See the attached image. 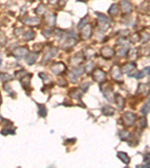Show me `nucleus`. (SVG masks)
<instances>
[{
  "label": "nucleus",
  "mask_w": 150,
  "mask_h": 168,
  "mask_svg": "<svg viewBox=\"0 0 150 168\" xmlns=\"http://www.w3.org/2000/svg\"><path fill=\"white\" fill-rule=\"evenodd\" d=\"M45 11H46V7L41 4V5H39L37 7V8L35 9V13L39 15H41L45 13Z\"/></svg>",
  "instance_id": "473e14b6"
},
{
  "label": "nucleus",
  "mask_w": 150,
  "mask_h": 168,
  "mask_svg": "<svg viewBox=\"0 0 150 168\" xmlns=\"http://www.w3.org/2000/svg\"><path fill=\"white\" fill-rule=\"evenodd\" d=\"M119 136H120V139L123 141H128L130 138L131 134L129 131L127 130H122L120 131V133H119Z\"/></svg>",
  "instance_id": "a878e982"
},
{
  "label": "nucleus",
  "mask_w": 150,
  "mask_h": 168,
  "mask_svg": "<svg viewBox=\"0 0 150 168\" xmlns=\"http://www.w3.org/2000/svg\"><path fill=\"white\" fill-rule=\"evenodd\" d=\"M59 1L60 2V4H61V5L63 6V5H65V3L67 2L68 0H59Z\"/></svg>",
  "instance_id": "5fc2aeb1"
},
{
  "label": "nucleus",
  "mask_w": 150,
  "mask_h": 168,
  "mask_svg": "<svg viewBox=\"0 0 150 168\" xmlns=\"http://www.w3.org/2000/svg\"><path fill=\"white\" fill-rule=\"evenodd\" d=\"M35 38V33L33 31H29L24 34V38L26 41H29V40H32L34 38Z\"/></svg>",
  "instance_id": "bb28decb"
},
{
  "label": "nucleus",
  "mask_w": 150,
  "mask_h": 168,
  "mask_svg": "<svg viewBox=\"0 0 150 168\" xmlns=\"http://www.w3.org/2000/svg\"><path fill=\"white\" fill-rule=\"evenodd\" d=\"M149 111V99H148V101L143 105V107L141 108L140 110V112L143 114V115H147V114H148Z\"/></svg>",
  "instance_id": "cd10ccee"
},
{
  "label": "nucleus",
  "mask_w": 150,
  "mask_h": 168,
  "mask_svg": "<svg viewBox=\"0 0 150 168\" xmlns=\"http://www.w3.org/2000/svg\"><path fill=\"white\" fill-rule=\"evenodd\" d=\"M140 92L141 94L145 93L147 94V91H149V85L147 86V85H143V84H140L139 86H138V92Z\"/></svg>",
  "instance_id": "2f4dec72"
},
{
  "label": "nucleus",
  "mask_w": 150,
  "mask_h": 168,
  "mask_svg": "<svg viewBox=\"0 0 150 168\" xmlns=\"http://www.w3.org/2000/svg\"><path fill=\"white\" fill-rule=\"evenodd\" d=\"M143 161H145V162H149V153H148L147 155H146L145 156V158H144V160Z\"/></svg>",
  "instance_id": "864d4df0"
},
{
  "label": "nucleus",
  "mask_w": 150,
  "mask_h": 168,
  "mask_svg": "<svg viewBox=\"0 0 150 168\" xmlns=\"http://www.w3.org/2000/svg\"><path fill=\"white\" fill-rule=\"evenodd\" d=\"M118 12H119V6H118V5L117 4H113L108 11L109 14L111 16H115L118 14Z\"/></svg>",
  "instance_id": "393cba45"
},
{
  "label": "nucleus",
  "mask_w": 150,
  "mask_h": 168,
  "mask_svg": "<svg viewBox=\"0 0 150 168\" xmlns=\"http://www.w3.org/2000/svg\"><path fill=\"white\" fill-rule=\"evenodd\" d=\"M114 101H116V104L117 105L119 110L122 111L125 108V100L120 94H116L114 96Z\"/></svg>",
  "instance_id": "4468645a"
},
{
  "label": "nucleus",
  "mask_w": 150,
  "mask_h": 168,
  "mask_svg": "<svg viewBox=\"0 0 150 168\" xmlns=\"http://www.w3.org/2000/svg\"><path fill=\"white\" fill-rule=\"evenodd\" d=\"M83 71H84V70H83V68H80V67H79V68L74 69L71 72H72L73 74L75 75L76 76H82V75H83Z\"/></svg>",
  "instance_id": "e433bc0d"
},
{
  "label": "nucleus",
  "mask_w": 150,
  "mask_h": 168,
  "mask_svg": "<svg viewBox=\"0 0 150 168\" xmlns=\"http://www.w3.org/2000/svg\"><path fill=\"white\" fill-rule=\"evenodd\" d=\"M127 53H128V49H125V48H122L121 49L118 51L117 55L119 56H120V57H123V56L126 55Z\"/></svg>",
  "instance_id": "79ce46f5"
},
{
  "label": "nucleus",
  "mask_w": 150,
  "mask_h": 168,
  "mask_svg": "<svg viewBox=\"0 0 150 168\" xmlns=\"http://www.w3.org/2000/svg\"><path fill=\"white\" fill-rule=\"evenodd\" d=\"M101 90L104 97L110 102H114V95L113 92V87L110 83H103L101 85Z\"/></svg>",
  "instance_id": "f257e3e1"
},
{
  "label": "nucleus",
  "mask_w": 150,
  "mask_h": 168,
  "mask_svg": "<svg viewBox=\"0 0 150 168\" xmlns=\"http://www.w3.org/2000/svg\"><path fill=\"white\" fill-rule=\"evenodd\" d=\"M74 142H76V139H68V140H66L65 141V143H71V144H74Z\"/></svg>",
  "instance_id": "603ef678"
},
{
  "label": "nucleus",
  "mask_w": 150,
  "mask_h": 168,
  "mask_svg": "<svg viewBox=\"0 0 150 168\" xmlns=\"http://www.w3.org/2000/svg\"><path fill=\"white\" fill-rule=\"evenodd\" d=\"M0 79H1V80H2L3 82H7V81H11V80H12L11 76H10L9 74L6 73V72H2V73H0Z\"/></svg>",
  "instance_id": "c756f323"
},
{
  "label": "nucleus",
  "mask_w": 150,
  "mask_h": 168,
  "mask_svg": "<svg viewBox=\"0 0 150 168\" xmlns=\"http://www.w3.org/2000/svg\"><path fill=\"white\" fill-rule=\"evenodd\" d=\"M48 2L52 5H56L59 2V0H48Z\"/></svg>",
  "instance_id": "3c124183"
},
{
  "label": "nucleus",
  "mask_w": 150,
  "mask_h": 168,
  "mask_svg": "<svg viewBox=\"0 0 150 168\" xmlns=\"http://www.w3.org/2000/svg\"><path fill=\"white\" fill-rule=\"evenodd\" d=\"M130 40L132 43H137V42L140 40V36L138 33H134L130 37Z\"/></svg>",
  "instance_id": "72a5a7b5"
},
{
  "label": "nucleus",
  "mask_w": 150,
  "mask_h": 168,
  "mask_svg": "<svg viewBox=\"0 0 150 168\" xmlns=\"http://www.w3.org/2000/svg\"><path fill=\"white\" fill-rule=\"evenodd\" d=\"M94 67H95L94 63L92 61H90L89 64H87L86 66L85 71L87 72V73H90V72H92V71H93Z\"/></svg>",
  "instance_id": "c9c22d12"
},
{
  "label": "nucleus",
  "mask_w": 150,
  "mask_h": 168,
  "mask_svg": "<svg viewBox=\"0 0 150 168\" xmlns=\"http://www.w3.org/2000/svg\"><path fill=\"white\" fill-rule=\"evenodd\" d=\"M28 53H29V49L27 47H17L13 51L14 55L18 59L24 58L25 56L27 55Z\"/></svg>",
  "instance_id": "9d476101"
},
{
  "label": "nucleus",
  "mask_w": 150,
  "mask_h": 168,
  "mask_svg": "<svg viewBox=\"0 0 150 168\" xmlns=\"http://www.w3.org/2000/svg\"><path fill=\"white\" fill-rule=\"evenodd\" d=\"M88 17H89V16H85L84 18L82 19V20L80 22L79 25H78V29H81V28H83L84 25H86L87 21H88V20H89V18H88Z\"/></svg>",
  "instance_id": "58836bf2"
},
{
  "label": "nucleus",
  "mask_w": 150,
  "mask_h": 168,
  "mask_svg": "<svg viewBox=\"0 0 150 168\" xmlns=\"http://www.w3.org/2000/svg\"><path fill=\"white\" fill-rule=\"evenodd\" d=\"M24 33V30L23 28H19V29H17L15 31V34H16L17 36H20Z\"/></svg>",
  "instance_id": "c03bdc74"
},
{
  "label": "nucleus",
  "mask_w": 150,
  "mask_h": 168,
  "mask_svg": "<svg viewBox=\"0 0 150 168\" xmlns=\"http://www.w3.org/2000/svg\"><path fill=\"white\" fill-rule=\"evenodd\" d=\"M101 112L105 116H113L115 113V109L110 105H104L101 109Z\"/></svg>",
  "instance_id": "412c9836"
},
{
  "label": "nucleus",
  "mask_w": 150,
  "mask_h": 168,
  "mask_svg": "<svg viewBox=\"0 0 150 168\" xmlns=\"http://www.w3.org/2000/svg\"><path fill=\"white\" fill-rule=\"evenodd\" d=\"M58 85L62 87H65L68 86V82L65 79H60L58 80Z\"/></svg>",
  "instance_id": "ea45409f"
},
{
  "label": "nucleus",
  "mask_w": 150,
  "mask_h": 168,
  "mask_svg": "<svg viewBox=\"0 0 150 168\" xmlns=\"http://www.w3.org/2000/svg\"><path fill=\"white\" fill-rule=\"evenodd\" d=\"M69 76H70V79L71 80V81H73V82H76V81H77V76L74 74H73L72 72H71V74L69 75Z\"/></svg>",
  "instance_id": "09e8293b"
},
{
  "label": "nucleus",
  "mask_w": 150,
  "mask_h": 168,
  "mask_svg": "<svg viewBox=\"0 0 150 168\" xmlns=\"http://www.w3.org/2000/svg\"><path fill=\"white\" fill-rule=\"evenodd\" d=\"M38 106V114L41 117H45L47 116V108L44 104H37Z\"/></svg>",
  "instance_id": "b1692460"
},
{
  "label": "nucleus",
  "mask_w": 150,
  "mask_h": 168,
  "mask_svg": "<svg viewBox=\"0 0 150 168\" xmlns=\"http://www.w3.org/2000/svg\"><path fill=\"white\" fill-rule=\"evenodd\" d=\"M98 19V26L101 31H106L110 28V20L101 13L95 12Z\"/></svg>",
  "instance_id": "7ed1b4c3"
},
{
  "label": "nucleus",
  "mask_w": 150,
  "mask_h": 168,
  "mask_svg": "<svg viewBox=\"0 0 150 168\" xmlns=\"http://www.w3.org/2000/svg\"><path fill=\"white\" fill-rule=\"evenodd\" d=\"M41 1H43V0H41Z\"/></svg>",
  "instance_id": "680f3d73"
},
{
  "label": "nucleus",
  "mask_w": 150,
  "mask_h": 168,
  "mask_svg": "<svg viewBox=\"0 0 150 168\" xmlns=\"http://www.w3.org/2000/svg\"><path fill=\"white\" fill-rule=\"evenodd\" d=\"M32 77V74H26L20 79L21 85L25 90H31V79Z\"/></svg>",
  "instance_id": "9b49d317"
},
{
  "label": "nucleus",
  "mask_w": 150,
  "mask_h": 168,
  "mask_svg": "<svg viewBox=\"0 0 150 168\" xmlns=\"http://www.w3.org/2000/svg\"><path fill=\"white\" fill-rule=\"evenodd\" d=\"M26 74H27V73H26V71H25V70L17 71V72H16L15 73V76H16L17 78H18V79H21L22 77L25 76Z\"/></svg>",
  "instance_id": "a19ab883"
},
{
  "label": "nucleus",
  "mask_w": 150,
  "mask_h": 168,
  "mask_svg": "<svg viewBox=\"0 0 150 168\" xmlns=\"http://www.w3.org/2000/svg\"><path fill=\"white\" fill-rule=\"evenodd\" d=\"M129 30H126V29H125V30H122V31H120V36L121 37H122V38H125V37H126L127 35H129Z\"/></svg>",
  "instance_id": "49530a36"
},
{
  "label": "nucleus",
  "mask_w": 150,
  "mask_h": 168,
  "mask_svg": "<svg viewBox=\"0 0 150 168\" xmlns=\"http://www.w3.org/2000/svg\"><path fill=\"white\" fill-rule=\"evenodd\" d=\"M128 57L131 61H134L138 58V49H131L130 50H128Z\"/></svg>",
  "instance_id": "5701e85b"
},
{
  "label": "nucleus",
  "mask_w": 150,
  "mask_h": 168,
  "mask_svg": "<svg viewBox=\"0 0 150 168\" xmlns=\"http://www.w3.org/2000/svg\"><path fill=\"white\" fill-rule=\"evenodd\" d=\"M3 121V119H2V117H0V124H1V123H2V122Z\"/></svg>",
  "instance_id": "13d9d810"
},
{
  "label": "nucleus",
  "mask_w": 150,
  "mask_h": 168,
  "mask_svg": "<svg viewBox=\"0 0 150 168\" xmlns=\"http://www.w3.org/2000/svg\"><path fill=\"white\" fill-rule=\"evenodd\" d=\"M143 76H144V74H143V72H142V71H138V72H137L135 74H134V77H135L136 79H143Z\"/></svg>",
  "instance_id": "a18cd8bd"
},
{
  "label": "nucleus",
  "mask_w": 150,
  "mask_h": 168,
  "mask_svg": "<svg viewBox=\"0 0 150 168\" xmlns=\"http://www.w3.org/2000/svg\"><path fill=\"white\" fill-rule=\"evenodd\" d=\"M147 126V120L145 118H141L140 119V120H138V123H137V127L140 129H143V128H146Z\"/></svg>",
  "instance_id": "c85d7f7f"
},
{
  "label": "nucleus",
  "mask_w": 150,
  "mask_h": 168,
  "mask_svg": "<svg viewBox=\"0 0 150 168\" xmlns=\"http://www.w3.org/2000/svg\"><path fill=\"white\" fill-rule=\"evenodd\" d=\"M1 64H2V60L0 59V66H1Z\"/></svg>",
  "instance_id": "052dcab7"
},
{
  "label": "nucleus",
  "mask_w": 150,
  "mask_h": 168,
  "mask_svg": "<svg viewBox=\"0 0 150 168\" xmlns=\"http://www.w3.org/2000/svg\"><path fill=\"white\" fill-rule=\"evenodd\" d=\"M136 68V64L134 62H130V63H127L123 65L122 67L121 71L122 73H128V72H131L132 70H134Z\"/></svg>",
  "instance_id": "f3484780"
},
{
  "label": "nucleus",
  "mask_w": 150,
  "mask_h": 168,
  "mask_svg": "<svg viewBox=\"0 0 150 168\" xmlns=\"http://www.w3.org/2000/svg\"><path fill=\"white\" fill-rule=\"evenodd\" d=\"M110 76L111 78L114 80V81L117 82L119 84H122L124 82L123 81V76L122 72L121 71V69L119 66L114 65L110 69Z\"/></svg>",
  "instance_id": "f03ea898"
},
{
  "label": "nucleus",
  "mask_w": 150,
  "mask_h": 168,
  "mask_svg": "<svg viewBox=\"0 0 150 168\" xmlns=\"http://www.w3.org/2000/svg\"><path fill=\"white\" fill-rule=\"evenodd\" d=\"M106 72L100 68H96L92 72V78L98 83H102L106 80Z\"/></svg>",
  "instance_id": "423d86ee"
},
{
  "label": "nucleus",
  "mask_w": 150,
  "mask_h": 168,
  "mask_svg": "<svg viewBox=\"0 0 150 168\" xmlns=\"http://www.w3.org/2000/svg\"><path fill=\"white\" fill-rule=\"evenodd\" d=\"M149 70H150V67H146V68L144 69V70L147 71V74L148 75V76H149Z\"/></svg>",
  "instance_id": "6e6d98bb"
},
{
  "label": "nucleus",
  "mask_w": 150,
  "mask_h": 168,
  "mask_svg": "<svg viewBox=\"0 0 150 168\" xmlns=\"http://www.w3.org/2000/svg\"><path fill=\"white\" fill-rule=\"evenodd\" d=\"M57 53H58V50H57L56 48H52V49H50L48 52H47V54L44 55V57L43 61L44 62L48 61L50 59L53 58V57L57 54Z\"/></svg>",
  "instance_id": "6ab92c4d"
},
{
  "label": "nucleus",
  "mask_w": 150,
  "mask_h": 168,
  "mask_svg": "<svg viewBox=\"0 0 150 168\" xmlns=\"http://www.w3.org/2000/svg\"><path fill=\"white\" fill-rule=\"evenodd\" d=\"M92 34V27L90 24H86L83 27L80 31V37L83 40H89Z\"/></svg>",
  "instance_id": "0eeeda50"
},
{
  "label": "nucleus",
  "mask_w": 150,
  "mask_h": 168,
  "mask_svg": "<svg viewBox=\"0 0 150 168\" xmlns=\"http://www.w3.org/2000/svg\"><path fill=\"white\" fill-rule=\"evenodd\" d=\"M149 40V34H147V32H143L141 34L140 40L143 44H145V43L148 42Z\"/></svg>",
  "instance_id": "f704fd0d"
},
{
  "label": "nucleus",
  "mask_w": 150,
  "mask_h": 168,
  "mask_svg": "<svg viewBox=\"0 0 150 168\" xmlns=\"http://www.w3.org/2000/svg\"><path fill=\"white\" fill-rule=\"evenodd\" d=\"M50 70L54 74L59 76V75L63 74V73L66 72L67 67L62 62H56V63H54L51 66Z\"/></svg>",
  "instance_id": "39448f33"
},
{
  "label": "nucleus",
  "mask_w": 150,
  "mask_h": 168,
  "mask_svg": "<svg viewBox=\"0 0 150 168\" xmlns=\"http://www.w3.org/2000/svg\"><path fill=\"white\" fill-rule=\"evenodd\" d=\"M90 85H91V84L89 83V82H88V83H84L81 85V87L84 91H86V90L89 89V87L90 86Z\"/></svg>",
  "instance_id": "de8ad7c7"
},
{
  "label": "nucleus",
  "mask_w": 150,
  "mask_h": 168,
  "mask_svg": "<svg viewBox=\"0 0 150 168\" xmlns=\"http://www.w3.org/2000/svg\"><path fill=\"white\" fill-rule=\"evenodd\" d=\"M77 43V40L74 38H69L68 39L65 40L63 43V44L62 45V49H69V48H72L74 46L76 45Z\"/></svg>",
  "instance_id": "dca6fc26"
},
{
  "label": "nucleus",
  "mask_w": 150,
  "mask_h": 168,
  "mask_svg": "<svg viewBox=\"0 0 150 168\" xmlns=\"http://www.w3.org/2000/svg\"><path fill=\"white\" fill-rule=\"evenodd\" d=\"M77 2H87L88 0H77Z\"/></svg>",
  "instance_id": "4d7b16f0"
},
{
  "label": "nucleus",
  "mask_w": 150,
  "mask_h": 168,
  "mask_svg": "<svg viewBox=\"0 0 150 168\" xmlns=\"http://www.w3.org/2000/svg\"><path fill=\"white\" fill-rule=\"evenodd\" d=\"M43 34L44 35V37H47V38H48V37L50 36L51 31H48V30H44V31H43Z\"/></svg>",
  "instance_id": "8fccbe9b"
},
{
  "label": "nucleus",
  "mask_w": 150,
  "mask_h": 168,
  "mask_svg": "<svg viewBox=\"0 0 150 168\" xmlns=\"http://www.w3.org/2000/svg\"><path fill=\"white\" fill-rule=\"evenodd\" d=\"M117 157L119 158L123 163H125V165H129L131 161L130 158H129V156H128V154H127L126 152H118Z\"/></svg>",
  "instance_id": "4be33fe9"
},
{
  "label": "nucleus",
  "mask_w": 150,
  "mask_h": 168,
  "mask_svg": "<svg viewBox=\"0 0 150 168\" xmlns=\"http://www.w3.org/2000/svg\"><path fill=\"white\" fill-rule=\"evenodd\" d=\"M2 104V97H1V94H0V105Z\"/></svg>",
  "instance_id": "bf43d9fd"
},
{
  "label": "nucleus",
  "mask_w": 150,
  "mask_h": 168,
  "mask_svg": "<svg viewBox=\"0 0 150 168\" xmlns=\"http://www.w3.org/2000/svg\"><path fill=\"white\" fill-rule=\"evenodd\" d=\"M116 44H118V45H125V44H127V41L125 39V38H122V37H121V38L119 39V40L116 41Z\"/></svg>",
  "instance_id": "37998d69"
},
{
  "label": "nucleus",
  "mask_w": 150,
  "mask_h": 168,
  "mask_svg": "<svg viewBox=\"0 0 150 168\" xmlns=\"http://www.w3.org/2000/svg\"><path fill=\"white\" fill-rule=\"evenodd\" d=\"M101 55L106 60H110L115 55V51L110 46H104L101 49Z\"/></svg>",
  "instance_id": "6e6552de"
},
{
  "label": "nucleus",
  "mask_w": 150,
  "mask_h": 168,
  "mask_svg": "<svg viewBox=\"0 0 150 168\" xmlns=\"http://www.w3.org/2000/svg\"><path fill=\"white\" fill-rule=\"evenodd\" d=\"M45 20L48 25H50V26H53V25H55V23H56V15L53 14V13H48V14H46Z\"/></svg>",
  "instance_id": "a211bd4d"
},
{
  "label": "nucleus",
  "mask_w": 150,
  "mask_h": 168,
  "mask_svg": "<svg viewBox=\"0 0 150 168\" xmlns=\"http://www.w3.org/2000/svg\"><path fill=\"white\" fill-rule=\"evenodd\" d=\"M85 59V57L82 54V53H79L77 54H76L74 57L71 58L70 61H69V64L72 67H77V66L80 65L83 62Z\"/></svg>",
  "instance_id": "1a4fd4ad"
},
{
  "label": "nucleus",
  "mask_w": 150,
  "mask_h": 168,
  "mask_svg": "<svg viewBox=\"0 0 150 168\" xmlns=\"http://www.w3.org/2000/svg\"><path fill=\"white\" fill-rule=\"evenodd\" d=\"M68 96L74 100H80L83 96V91L80 88H72L69 90Z\"/></svg>",
  "instance_id": "f8f14e48"
},
{
  "label": "nucleus",
  "mask_w": 150,
  "mask_h": 168,
  "mask_svg": "<svg viewBox=\"0 0 150 168\" xmlns=\"http://www.w3.org/2000/svg\"><path fill=\"white\" fill-rule=\"evenodd\" d=\"M137 120V116L131 112L127 111L122 115V123L125 126H132Z\"/></svg>",
  "instance_id": "20e7f679"
},
{
  "label": "nucleus",
  "mask_w": 150,
  "mask_h": 168,
  "mask_svg": "<svg viewBox=\"0 0 150 168\" xmlns=\"http://www.w3.org/2000/svg\"><path fill=\"white\" fill-rule=\"evenodd\" d=\"M38 76L40 77L41 79L43 80L44 82H50V78L48 77V76H47V74H45V73H44V72H40L39 74H38Z\"/></svg>",
  "instance_id": "4c0bfd02"
},
{
  "label": "nucleus",
  "mask_w": 150,
  "mask_h": 168,
  "mask_svg": "<svg viewBox=\"0 0 150 168\" xmlns=\"http://www.w3.org/2000/svg\"><path fill=\"white\" fill-rule=\"evenodd\" d=\"M26 57V63L29 65H32L36 62V60L38 58V53H32L28 54Z\"/></svg>",
  "instance_id": "aec40b11"
},
{
  "label": "nucleus",
  "mask_w": 150,
  "mask_h": 168,
  "mask_svg": "<svg viewBox=\"0 0 150 168\" xmlns=\"http://www.w3.org/2000/svg\"><path fill=\"white\" fill-rule=\"evenodd\" d=\"M23 23L29 26H37L41 23V20L37 17H29L23 20Z\"/></svg>",
  "instance_id": "ddd939ff"
},
{
  "label": "nucleus",
  "mask_w": 150,
  "mask_h": 168,
  "mask_svg": "<svg viewBox=\"0 0 150 168\" xmlns=\"http://www.w3.org/2000/svg\"><path fill=\"white\" fill-rule=\"evenodd\" d=\"M2 135H15V128H4L2 130Z\"/></svg>",
  "instance_id": "7c9ffc66"
},
{
  "label": "nucleus",
  "mask_w": 150,
  "mask_h": 168,
  "mask_svg": "<svg viewBox=\"0 0 150 168\" xmlns=\"http://www.w3.org/2000/svg\"><path fill=\"white\" fill-rule=\"evenodd\" d=\"M120 5H121L122 11L124 14H129V13L131 12L132 5L128 0H122L120 2Z\"/></svg>",
  "instance_id": "2eb2a0df"
}]
</instances>
